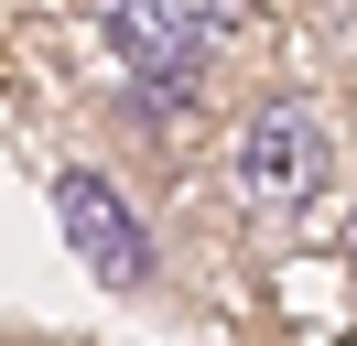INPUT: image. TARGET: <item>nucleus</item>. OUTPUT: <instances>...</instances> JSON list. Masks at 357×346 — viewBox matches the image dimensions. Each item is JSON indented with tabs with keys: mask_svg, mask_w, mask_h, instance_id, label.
<instances>
[{
	"mask_svg": "<svg viewBox=\"0 0 357 346\" xmlns=\"http://www.w3.org/2000/svg\"><path fill=\"white\" fill-rule=\"evenodd\" d=\"M238 195L249 206H271V216H303L314 195L335 184V130L314 119L303 98H271V108H249L238 119Z\"/></svg>",
	"mask_w": 357,
	"mask_h": 346,
	"instance_id": "nucleus-1",
	"label": "nucleus"
},
{
	"mask_svg": "<svg viewBox=\"0 0 357 346\" xmlns=\"http://www.w3.org/2000/svg\"><path fill=\"white\" fill-rule=\"evenodd\" d=\"M227 33V0H119L109 11V43H119V65L130 76H152V86H184L206 65V43Z\"/></svg>",
	"mask_w": 357,
	"mask_h": 346,
	"instance_id": "nucleus-2",
	"label": "nucleus"
},
{
	"mask_svg": "<svg viewBox=\"0 0 357 346\" xmlns=\"http://www.w3.org/2000/svg\"><path fill=\"white\" fill-rule=\"evenodd\" d=\"M54 216H66V249L87 260L98 281H119V292L152 281V238H141V216L119 206L98 173H54Z\"/></svg>",
	"mask_w": 357,
	"mask_h": 346,
	"instance_id": "nucleus-3",
	"label": "nucleus"
}]
</instances>
